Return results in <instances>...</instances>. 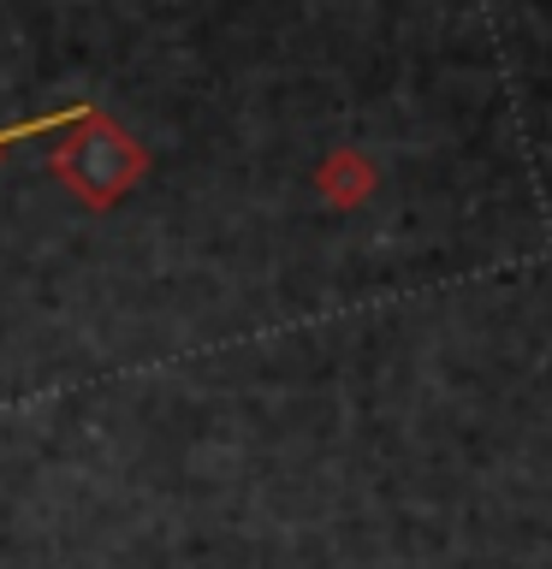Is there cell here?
I'll list each match as a JSON object with an SVG mask.
<instances>
[{"mask_svg":"<svg viewBox=\"0 0 552 569\" xmlns=\"http://www.w3.org/2000/svg\"><path fill=\"white\" fill-rule=\"evenodd\" d=\"M48 178H60L89 213H107L149 178V149H142L114 113L89 107V113L71 124V131H60V142H53Z\"/></svg>","mask_w":552,"mask_h":569,"instance_id":"cell-1","label":"cell"},{"mask_svg":"<svg viewBox=\"0 0 552 569\" xmlns=\"http://www.w3.org/2000/svg\"><path fill=\"white\" fill-rule=\"evenodd\" d=\"M315 184L327 190V202H333V208H356V202L368 196L374 172H368V160H363V154L338 149V154H327V167L315 172Z\"/></svg>","mask_w":552,"mask_h":569,"instance_id":"cell-2","label":"cell"},{"mask_svg":"<svg viewBox=\"0 0 552 569\" xmlns=\"http://www.w3.org/2000/svg\"><path fill=\"white\" fill-rule=\"evenodd\" d=\"M96 101H71V107H53V113H30V119H18V124H0V154L12 149V142H30V137H48V131H71L83 113Z\"/></svg>","mask_w":552,"mask_h":569,"instance_id":"cell-3","label":"cell"}]
</instances>
